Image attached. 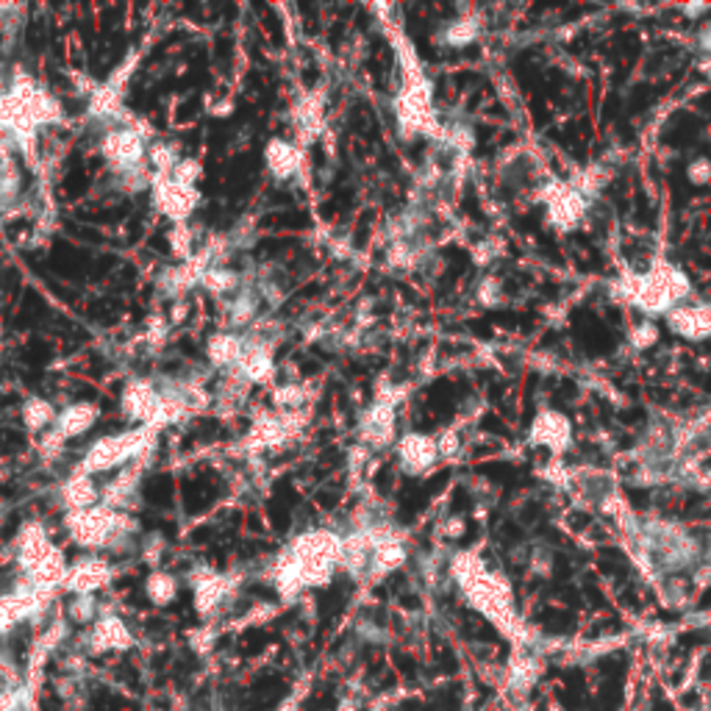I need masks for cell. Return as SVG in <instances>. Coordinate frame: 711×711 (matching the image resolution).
Here are the masks:
<instances>
[{
	"label": "cell",
	"instance_id": "obj_15",
	"mask_svg": "<svg viewBox=\"0 0 711 711\" xmlns=\"http://www.w3.org/2000/svg\"><path fill=\"white\" fill-rule=\"evenodd\" d=\"M65 500L73 511H87L92 508V503L98 500V490H95V483L90 481V475L83 473V475H75L67 487H65Z\"/></svg>",
	"mask_w": 711,
	"mask_h": 711
},
{
	"label": "cell",
	"instance_id": "obj_16",
	"mask_svg": "<svg viewBox=\"0 0 711 711\" xmlns=\"http://www.w3.org/2000/svg\"><path fill=\"white\" fill-rule=\"evenodd\" d=\"M478 31H481L478 17H459L442 28V42L450 48H464L478 37Z\"/></svg>",
	"mask_w": 711,
	"mask_h": 711
},
{
	"label": "cell",
	"instance_id": "obj_9",
	"mask_svg": "<svg viewBox=\"0 0 711 711\" xmlns=\"http://www.w3.org/2000/svg\"><path fill=\"white\" fill-rule=\"evenodd\" d=\"M103 153L108 161H115L120 169H134L142 156H145V148H142V139L134 131H111L103 142Z\"/></svg>",
	"mask_w": 711,
	"mask_h": 711
},
{
	"label": "cell",
	"instance_id": "obj_25",
	"mask_svg": "<svg viewBox=\"0 0 711 711\" xmlns=\"http://www.w3.org/2000/svg\"><path fill=\"white\" fill-rule=\"evenodd\" d=\"M711 6H706V4H695V6H684V12L689 14V17H700V14H706Z\"/></svg>",
	"mask_w": 711,
	"mask_h": 711
},
{
	"label": "cell",
	"instance_id": "obj_19",
	"mask_svg": "<svg viewBox=\"0 0 711 711\" xmlns=\"http://www.w3.org/2000/svg\"><path fill=\"white\" fill-rule=\"evenodd\" d=\"M659 336H662L659 325H656V323H650V320H645V323H639V325L631 328L629 342H631V348H634L637 353H645V351H650L653 345L659 342Z\"/></svg>",
	"mask_w": 711,
	"mask_h": 711
},
{
	"label": "cell",
	"instance_id": "obj_17",
	"mask_svg": "<svg viewBox=\"0 0 711 711\" xmlns=\"http://www.w3.org/2000/svg\"><path fill=\"white\" fill-rule=\"evenodd\" d=\"M242 356V342L234 336V334H217L212 342H209V359L217 364V367H229V364H237Z\"/></svg>",
	"mask_w": 711,
	"mask_h": 711
},
{
	"label": "cell",
	"instance_id": "obj_5",
	"mask_svg": "<svg viewBox=\"0 0 711 711\" xmlns=\"http://www.w3.org/2000/svg\"><path fill=\"white\" fill-rule=\"evenodd\" d=\"M570 442H573V425L561 412L548 409V412L536 414V420L531 425V445L545 447L559 456V453L570 447Z\"/></svg>",
	"mask_w": 711,
	"mask_h": 711
},
{
	"label": "cell",
	"instance_id": "obj_11",
	"mask_svg": "<svg viewBox=\"0 0 711 711\" xmlns=\"http://www.w3.org/2000/svg\"><path fill=\"white\" fill-rule=\"evenodd\" d=\"M195 192H192V186H186V184H178L176 178H167V181H161V186H159V204H161V209L169 214V217H176V220H184L192 209H195Z\"/></svg>",
	"mask_w": 711,
	"mask_h": 711
},
{
	"label": "cell",
	"instance_id": "obj_8",
	"mask_svg": "<svg viewBox=\"0 0 711 711\" xmlns=\"http://www.w3.org/2000/svg\"><path fill=\"white\" fill-rule=\"evenodd\" d=\"M108 578H111V570H108L106 561H100V559H83V561H78L73 567V570H67L65 586L73 594H92L95 589L106 586Z\"/></svg>",
	"mask_w": 711,
	"mask_h": 711
},
{
	"label": "cell",
	"instance_id": "obj_10",
	"mask_svg": "<svg viewBox=\"0 0 711 711\" xmlns=\"http://www.w3.org/2000/svg\"><path fill=\"white\" fill-rule=\"evenodd\" d=\"M87 645L92 653H111V650H126L131 647V631L126 622L117 617H100L95 620V629L87 637Z\"/></svg>",
	"mask_w": 711,
	"mask_h": 711
},
{
	"label": "cell",
	"instance_id": "obj_24",
	"mask_svg": "<svg viewBox=\"0 0 711 711\" xmlns=\"http://www.w3.org/2000/svg\"><path fill=\"white\" fill-rule=\"evenodd\" d=\"M698 45L706 56H711V22H703L698 31Z\"/></svg>",
	"mask_w": 711,
	"mask_h": 711
},
{
	"label": "cell",
	"instance_id": "obj_18",
	"mask_svg": "<svg viewBox=\"0 0 711 711\" xmlns=\"http://www.w3.org/2000/svg\"><path fill=\"white\" fill-rule=\"evenodd\" d=\"M145 592L148 597L156 603V606H167V603H173L176 601V594H178V581L173 576H167V573H156L148 578L145 584Z\"/></svg>",
	"mask_w": 711,
	"mask_h": 711
},
{
	"label": "cell",
	"instance_id": "obj_12",
	"mask_svg": "<svg viewBox=\"0 0 711 711\" xmlns=\"http://www.w3.org/2000/svg\"><path fill=\"white\" fill-rule=\"evenodd\" d=\"M95 417H98V409L90 406V403H78V406H70L65 409L59 417H56V434L59 439H67V437H78L83 431H90L95 425Z\"/></svg>",
	"mask_w": 711,
	"mask_h": 711
},
{
	"label": "cell",
	"instance_id": "obj_1",
	"mask_svg": "<svg viewBox=\"0 0 711 711\" xmlns=\"http://www.w3.org/2000/svg\"><path fill=\"white\" fill-rule=\"evenodd\" d=\"M689 292V275L670 262H656L645 275L622 281V300L637 306L647 317H667L672 308L687 303Z\"/></svg>",
	"mask_w": 711,
	"mask_h": 711
},
{
	"label": "cell",
	"instance_id": "obj_23",
	"mask_svg": "<svg viewBox=\"0 0 711 711\" xmlns=\"http://www.w3.org/2000/svg\"><path fill=\"white\" fill-rule=\"evenodd\" d=\"M478 295H481V303L483 306H495V303H500V283L498 281H483L481 283V290H478Z\"/></svg>",
	"mask_w": 711,
	"mask_h": 711
},
{
	"label": "cell",
	"instance_id": "obj_13",
	"mask_svg": "<svg viewBox=\"0 0 711 711\" xmlns=\"http://www.w3.org/2000/svg\"><path fill=\"white\" fill-rule=\"evenodd\" d=\"M392 434H395V412H392V406L376 403L373 409H369L367 420H364V439L369 445L381 447V445H386L392 439Z\"/></svg>",
	"mask_w": 711,
	"mask_h": 711
},
{
	"label": "cell",
	"instance_id": "obj_3",
	"mask_svg": "<svg viewBox=\"0 0 711 711\" xmlns=\"http://www.w3.org/2000/svg\"><path fill=\"white\" fill-rule=\"evenodd\" d=\"M70 533L78 545L87 548H100L108 545L111 539L120 536V520L115 517L111 508H87V511H73L70 520Z\"/></svg>",
	"mask_w": 711,
	"mask_h": 711
},
{
	"label": "cell",
	"instance_id": "obj_21",
	"mask_svg": "<svg viewBox=\"0 0 711 711\" xmlns=\"http://www.w3.org/2000/svg\"><path fill=\"white\" fill-rule=\"evenodd\" d=\"M98 611V603L92 594H75L70 603V620L73 622H92Z\"/></svg>",
	"mask_w": 711,
	"mask_h": 711
},
{
	"label": "cell",
	"instance_id": "obj_20",
	"mask_svg": "<svg viewBox=\"0 0 711 711\" xmlns=\"http://www.w3.org/2000/svg\"><path fill=\"white\" fill-rule=\"evenodd\" d=\"M22 417H25V425H28V429H31V431H39V429H45V425L53 422V409H50V403H45V401H28Z\"/></svg>",
	"mask_w": 711,
	"mask_h": 711
},
{
	"label": "cell",
	"instance_id": "obj_4",
	"mask_svg": "<svg viewBox=\"0 0 711 711\" xmlns=\"http://www.w3.org/2000/svg\"><path fill=\"white\" fill-rule=\"evenodd\" d=\"M545 206H548V222L556 231H573L581 225L589 201L573 184H553L545 192Z\"/></svg>",
	"mask_w": 711,
	"mask_h": 711
},
{
	"label": "cell",
	"instance_id": "obj_14",
	"mask_svg": "<svg viewBox=\"0 0 711 711\" xmlns=\"http://www.w3.org/2000/svg\"><path fill=\"white\" fill-rule=\"evenodd\" d=\"M267 164L281 181L292 178L300 167V153L290 145V142H273L270 151H267Z\"/></svg>",
	"mask_w": 711,
	"mask_h": 711
},
{
	"label": "cell",
	"instance_id": "obj_22",
	"mask_svg": "<svg viewBox=\"0 0 711 711\" xmlns=\"http://www.w3.org/2000/svg\"><path fill=\"white\" fill-rule=\"evenodd\" d=\"M687 178H689L692 184H698V186L711 184V159H706V156L695 159V161L687 167Z\"/></svg>",
	"mask_w": 711,
	"mask_h": 711
},
{
	"label": "cell",
	"instance_id": "obj_7",
	"mask_svg": "<svg viewBox=\"0 0 711 711\" xmlns=\"http://www.w3.org/2000/svg\"><path fill=\"white\" fill-rule=\"evenodd\" d=\"M397 459H401V467L406 473L422 475L437 464L439 445H437V439L425 437V434H406L401 442H397Z\"/></svg>",
	"mask_w": 711,
	"mask_h": 711
},
{
	"label": "cell",
	"instance_id": "obj_6",
	"mask_svg": "<svg viewBox=\"0 0 711 711\" xmlns=\"http://www.w3.org/2000/svg\"><path fill=\"white\" fill-rule=\"evenodd\" d=\"M667 328L689 342H703L711 336V306H678L667 315Z\"/></svg>",
	"mask_w": 711,
	"mask_h": 711
},
{
	"label": "cell",
	"instance_id": "obj_2",
	"mask_svg": "<svg viewBox=\"0 0 711 711\" xmlns=\"http://www.w3.org/2000/svg\"><path fill=\"white\" fill-rule=\"evenodd\" d=\"M145 450V431H128V434H117V437H106L100 442H95L83 459V473H100V470H111L120 467L126 462H131L134 456Z\"/></svg>",
	"mask_w": 711,
	"mask_h": 711
}]
</instances>
